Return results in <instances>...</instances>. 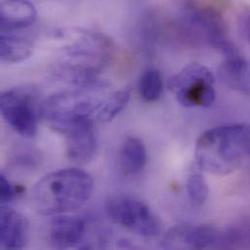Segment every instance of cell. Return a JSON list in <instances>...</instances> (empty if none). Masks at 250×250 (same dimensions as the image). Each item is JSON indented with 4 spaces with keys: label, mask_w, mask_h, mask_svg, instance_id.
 I'll return each instance as SVG.
<instances>
[{
    "label": "cell",
    "mask_w": 250,
    "mask_h": 250,
    "mask_svg": "<svg viewBox=\"0 0 250 250\" xmlns=\"http://www.w3.org/2000/svg\"><path fill=\"white\" fill-rule=\"evenodd\" d=\"M201 168L214 174L250 169V125L234 124L204 132L196 144Z\"/></svg>",
    "instance_id": "cell-1"
},
{
    "label": "cell",
    "mask_w": 250,
    "mask_h": 250,
    "mask_svg": "<svg viewBox=\"0 0 250 250\" xmlns=\"http://www.w3.org/2000/svg\"><path fill=\"white\" fill-rule=\"evenodd\" d=\"M93 177L77 167L64 168L44 176L32 191V203L42 215H57L82 208L92 197Z\"/></svg>",
    "instance_id": "cell-2"
},
{
    "label": "cell",
    "mask_w": 250,
    "mask_h": 250,
    "mask_svg": "<svg viewBox=\"0 0 250 250\" xmlns=\"http://www.w3.org/2000/svg\"><path fill=\"white\" fill-rule=\"evenodd\" d=\"M110 47L109 40L103 35L84 33L62 51L53 72L59 79L80 88L103 87L99 76L109 61Z\"/></svg>",
    "instance_id": "cell-3"
},
{
    "label": "cell",
    "mask_w": 250,
    "mask_h": 250,
    "mask_svg": "<svg viewBox=\"0 0 250 250\" xmlns=\"http://www.w3.org/2000/svg\"><path fill=\"white\" fill-rule=\"evenodd\" d=\"M102 88H81L79 91L55 94L42 103L41 116L54 130L64 135L93 124L92 116L104 103L93 91Z\"/></svg>",
    "instance_id": "cell-4"
},
{
    "label": "cell",
    "mask_w": 250,
    "mask_h": 250,
    "mask_svg": "<svg viewBox=\"0 0 250 250\" xmlns=\"http://www.w3.org/2000/svg\"><path fill=\"white\" fill-rule=\"evenodd\" d=\"M42 104L34 87L20 86L7 90L0 97V111L8 125L22 137L32 138L37 133Z\"/></svg>",
    "instance_id": "cell-5"
},
{
    "label": "cell",
    "mask_w": 250,
    "mask_h": 250,
    "mask_svg": "<svg viewBox=\"0 0 250 250\" xmlns=\"http://www.w3.org/2000/svg\"><path fill=\"white\" fill-rule=\"evenodd\" d=\"M214 76L205 65L192 62L187 64L168 82L169 90L184 107H210L216 97Z\"/></svg>",
    "instance_id": "cell-6"
},
{
    "label": "cell",
    "mask_w": 250,
    "mask_h": 250,
    "mask_svg": "<svg viewBox=\"0 0 250 250\" xmlns=\"http://www.w3.org/2000/svg\"><path fill=\"white\" fill-rule=\"evenodd\" d=\"M106 213L115 223L143 237H155L161 232V222L147 205L130 196L112 198L106 204Z\"/></svg>",
    "instance_id": "cell-7"
},
{
    "label": "cell",
    "mask_w": 250,
    "mask_h": 250,
    "mask_svg": "<svg viewBox=\"0 0 250 250\" xmlns=\"http://www.w3.org/2000/svg\"><path fill=\"white\" fill-rule=\"evenodd\" d=\"M163 247L166 249H191L205 250L226 247L225 234L216 229L206 226H177L171 229L164 239Z\"/></svg>",
    "instance_id": "cell-8"
},
{
    "label": "cell",
    "mask_w": 250,
    "mask_h": 250,
    "mask_svg": "<svg viewBox=\"0 0 250 250\" xmlns=\"http://www.w3.org/2000/svg\"><path fill=\"white\" fill-rule=\"evenodd\" d=\"M185 16L191 25L204 32L209 44L225 57L238 52L229 40L224 21L217 12L210 8L191 7Z\"/></svg>",
    "instance_id": "cell-9"
},
{
    "label": "cell",
    "mask_w": 250,
    "mask_h": 250,
    "mask_svg": "<svg viewBox=\"0 0 250 250\" xmlns=\"http://www.w3.org/2000/svg\"><path fill=\"white\" fill-rule=\"evenodd\" d=\"M28 221L20 212L6 206L0 211V243L5 250H21L25 246Z\"/></svg>",
    "instance_id": "cell-10"
},
{
    "label": "cell",
    "mask_w": 250,
    "mask_h": 250,
    "mask_svg": "<svg viewBox=\"0 0 250 250\" xmlns=\"http://www.w3.org/2000/svg\"><path fill=\"white\" fill-rule=\"evenodd\" d=\"M37 18L35 7L26 0H1V31L15 32L34 23Z\"/></svg>",
    "instance_id": "cell-11"
},
{
    "label": "cell",
    "mask_w": 250,
    "mask_h": 250,
    "mask_svg": "<svg viewBox=\"0 0 250 250\" xmlns=\"http://www.w3.org/2000/svg\"><path fill=\"white\" fill-rule=\"evenodd\" d=\"M66 137V152L69 160L78 165H86L93 161L98 151V140L94 123L77 128Z\"/></svg>",
    "instance_id": "cell-12"
},
{
    "label": "cell",
    "mask_w": 250,
    "mask_h": 250,
    "mask_svg": "<svg viewBox=\"0 0 250 250\" xmlns=\"http://www.w3.org/2000/svg\"><path fill=\"white\" fill-rule=\"evenodd\" d=\"M85 231V222L80 217L68 215L56 216L51 223V243L60 250L74 248L82 241Z\"/></svg>",
    "instance_id": "cell-13"
},
{
    "label": "cell",
    "mask_w": 250,
    "mask_h": 250,
    "mask_svg": "<svg viewBox=\"0 0 250 250\" xmlns=\"http://www.w3.org/2000/svg\"><path fill=\"white\" fill-rule=\"evenodd\" d=\"M218 76L220 81L231 89L242 92L250 90V64L239 52L226 57Z\"/></svg>",
    "instance_id": "cell-14"
},
{
    "label": "cell",
    "mask_w": 250,
    "mask_h": 250,
    "mask_svg": "<svg viewBox=\"0 0 250 250\" xmlns=\"http://www.w3.org/2000/svg\"><path fill=\"white\" fill-rule=\"evenodd\" d=\"M33 52L30 38L15 32L1 31L0 59L7 63H16L27 60Z\"/></svg>",
    "instance_id": "cell-15"
},
{
    "label": "cell",
    "mask_w": 250,
    "mask_h": 250,
    "mask_svg": "<svg viewBox=\"0 0 250 250\" xmlns=\"http://www.w3.org/2000/svg\"><path fill=\"white\" fill-rule=\"evenodd\" d=\"M147 162V152L144 143L136 137H128L123 145L121 163L125 173L140 172Z\"/></svg>",
    "instance_id": "cell-16"
},
{
    "label": "cell",
    "mask_w": 250,
    "mask_h": 250,
    "mask_svg": "<svg viewBox=\"0 0 250 250\" xmlns=\"http://www.w3.org/2000/svg\"><path fill=\"white\" fill-rule=\"evenodd\" d=\"M130 94L131 90L129 87H125L112 94L104 103H103L99 109V119L104 123H109L115 119L127 105Z\"/></svg>",
    "instance_id": "cell-17"
},
{
    "label": "cell",
    "mask_w": 250,
    "mask_h": 250,
    "mask_svg": "<svg viewBox=\"0 0 250 250\" xmlns=\"http://www.w3.org/2000/svg\"><path fill=\"white\" fill-rule=\"evenodd\" d=\"M138 88L143 101L158 102L163 94V79L160 71L153 67L144 70L140 76Z\"/></svg>",
    "instance_id": "cell-18"
},
{
    "label": "cell",
    "mask_w": 250,
    "mask_h": 250,
    "mask_svg": "<svg viewBox=\"0 0 250 250\" xmlns=\"http://www.w3.org/2000/svg\"><path fill=\"white\" fill-rule=\"evenodd\" d=\"M11 163L21 168L33 169L41 165V154L31 147H17L10 156Z\"/></svg>",
    "instance_id": "cell-19"
},
{
    "label": "cell",
    "mask_w": 250,
    "mask_h": 250,
    "mask_svg": "<svg viewBox=\"0 0 250 250\" xmlns=\"http://www.w3.org/2000/svg\"><path fill=\"white\" fill-rule=\"evenodd\" d=\"M187 190L191 200L196 204H204L208 196V186L200 174L192 175L187 183Z\"/></svg>",
    "instance_id": "cell-20"
},
{
    "label": "cell",
    "mask_w": 250,
    "mask_h": 250,
    "mask_svg": "<svg viewBox=\"0 0 250 250\" xmlns=\"http://www.w3.org/2000/svg\"><path fill=\"white\" fill-rule=\"evenodd\" d=\"M23 192L21 186L13 185L4 174L0 175V202L1 206H6Z\"/></svg>",
    "instance_id": "cell-21"
},
{
    "label": "cell",
    "mask_w": 250,
    "mask_h": 250,
    "mask_svg": "<svg viewBox=\"0 0 250 250\" xmlns=\"http://www.w3.org/2000/svg\"><path fill=\"white\" fill-rule=\"evenodd\" d=\"M244 26H245V31L248 35V38L250 41V12L246 15L244 19Z\"/></svg>",
    "instance_id": "cell-22"
}]
</instances>
